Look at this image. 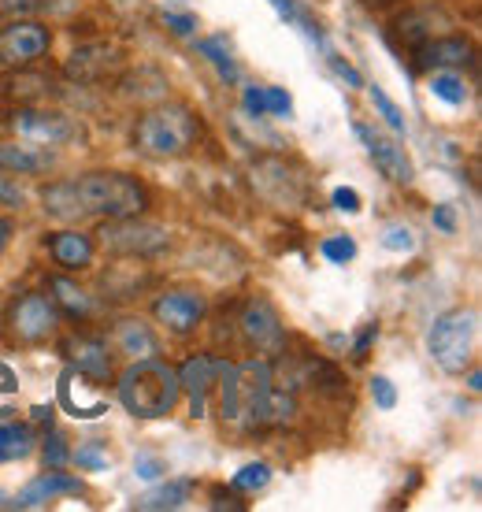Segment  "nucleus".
Segmentation results:
<instances>
[{
  "mask_svg": "<svg viewBox=\"0 0 482 512\" xmlns=\"http://www.w3.org/2000/svg\"><path fill=\"white\" fill-rule=\"evenodd\" d=\"M330 201H334V208H338V212H349V216H353V212H360V193H356V190H345V186H338V190L330 193Z\"/></svg>",
  "mask_w": 482,
  "mask_h": 512,
  "instance_id": "44",
  "label": "nucleus"
},
{
  "mask_svg": "<svg viewBox=\"0 0 482 512\" xmlns=\"http://www.w3.org/2000/svg\"><path fill=\"white\" fill-rule=\"evenodd\" d=\"M271 483V468L264 461L245 464L238 475H234V490H264Z\"/></svg>",
  "mask_w": 482,
  "mask_h": 512,
  "instance_id": "31",
  "label": "nucleus"
},
{
  "mask_svg": "<svg viewBox=\"0 0 482 512\" xmlns=\"http://www.w3.org/2000/svg\"><path fill=\"white\" fill-rule=\"evenodd\" d=\"M123 64L119 49H112L108 41H97V45H82V49L71 52V60L64 64V75L71 82H104L108 75H115Z\"/></svg>",
  "mask_w": 482,
  "mask_h": 512,
  "instance_id": "15",
  "label": "nucleus"
},
{
  "mask_svg": "<svg viewBox=\"0 0 482 512\" xmlns=\"http://www.w3.org/2000/svg\"><path fill=\"white\" fill-rule=\"evenodd\" d=\"M371 401L379 405L382 412H394L397 409V390H394V383L386 379V375H371Z\"/></svg>",
  "mask_w": 482,
  "mask_h": 512,
  "instance_id": "35",
  "label": "nucleus"
},
{
  "mask_svg": "<svg viewBox=\"0 0 482 512\" xmlns=\"http://www.w3.org/2000/svg\"><path fill=\"white\" fill-rule=\"evenodd\" d=\"M0 498H4V494H0ZM0 505H4V501H0Z\"/></svg>",
  "mask_w": 482,
  "mask_h": 512,
  "instance_id": "52",
  "label": "nucleus"
},
{
  "mask_svg": "<svg viewBox=\"0 0 482 512\" xmlns=\"http://www.w3.org/2000/svg\"><path fill=\"white\" fill-rule=\"evenodd\" d=\"M8 234H12V223H8V219H0V249H4V242H8Z\"/></svg>",
  "mask_w": 482,
  "mask_h": 512,
  "instance_id": "50",
  "label": "nucleus"
},
{
  "mask_svg": "<svg viewBox=\"0 0 482 512\" xmlns=\"http://www.w3.org/2000/svg\"><path fill=\"white\" fill-rule=\"evenodd\" d=\"M468 386H471V390H479V386H482V375H479V372H471V375H468Z\"/></svg>",
  "mask_w": 482,
  "mask_h": 512,
  "instance_id": "51",
  "label": "nucleus"
},
{
  "mask_svg": "<svg viewBox=\"0 0 482 512\" xmlns=\"http://www.w3.org/2000/svg\"><path fill=\"white\" fill-rule=\"evenodd\" d=\"M45 216L60 223H82V219H127L141 216L149 208L145 182L127 171H86L75 179L49 182L41 190Z\"/></svg>",
  "mask_w": 482,
  "mask_h": 512,
  "instance_id": "2",
  "label": "nucleus"
},
{
  "mask_svg": "<svg viewBox=\"0 0 482 512\" xmlns=\"http://www.w3.org/2000/svg\"><path fill=\"white\" fill-rule=\"evenodd\" d=\"M41 457H45V464H49V468H64L67 457H71L67 438L56 435V431H49V435H45V446H41Z\"/></svg>",
  "mask_w": 482,
  "mask_h": 512,
  "instance_id": "34",
  "label": "nucleus"
},
{
  "mask_svg": "<svg viewBox=\"0 0 482 512\" xmlns=\"http://www.w3.org/2000/svg\"><path fill=\"white\" fill-rule=\"evenodd\" d=\"M431 93L438 97V101L453 104V108H460V104H468L471 90L468 82H464V75H457V71H431Z\"/></svg>",
  "mask_w": 482,
  "mask_h": 512,
  "instance_id": "28",
  "label": "nucleus"
},
{
  "mask_svg": "<svg viewBox=\"0 0 482 512\" xmlns=\"http://www.w3.org/2000/svg\"><path fill=\"white\" fill-rule=\"evenodd\" d=\"M108 346L115 349V353H123V357H156L160 353V338L153 334V327L149 323L134 320V316H127V320H119L112 327V342Z\"/></svg>",
  "mask_w": 482,
  "mask_h": 512,
  "instance_id": "22",
  "label": "nucleus"
},
{
  "mask_svg": "<svg viewBox=\"0 0 482 512\" xmlns=\"http://www.w3.org/2000/svg\"><path fill=\"white\" fill-rule=\"evenodd\" d=\"M323 256H327L330 264H349V260L356 256V242L353 238H345V234L327 238V242H323Z\"/></svg>",
  "mask_w": 482,
  "mask_h": 512,
  "instance_id": "36",
  "label": "nucleus"
},
{
  "mask_svg": "<svg viewBox=\"0 0 482 512\" xmlns=\"http://www.w3.org/2000/svg\"><path fill=\"white\" fill-rule=\"evenodd\" d=\"M12 130L26 141H38V145H71L82 138V123L60 108H19Z\"/></svg>",
  "mask_w": 482,
  "mask_h": 512,
  "instance_id": "10",
  "label": "nucleus"
},
{
  "mask_svg": "<svg viewBox=\"0 0 482 512\" xmlns=\"http://www.w3.org/2000/svg\"><path fill=\"white\" fill-rule=\"evenodd\" d=\"M327 64L334 67V71H338V75H342L345 82L353 86V90H360V86H364V75H360V71H356V67L349 64V60H342L338 52H327Z\"/></svg>",
  "mask_w": 482,
  "mask_h": 512,
  "instance_id": "41",
  "label": "nucleus"
},
{
  "mask_svg": "<svg viewBox=\"0 0 482 512\" xmlns=\"http://www.w3.org/2000/svg\"><path fill=\"white\" fill-rule=\"evenodd\" d=\"M412 52H416L412 56L416 71H457V67L475 64V41L464 34H434L431 41H423Z\"/></svg>",
  "mask_w": 482,
  "mask_h": 512,
  "instance_id": "12",
  "label": "nucleus"
},
{
  "mask_svg": "<svg viewBox=\"0 0 482 512\" xmlns=\"http://www.w3.org/2000/svg\"><path fill=\"white\" fill-rule=\"evenodd\" d=\"M371 104L379 108V116H382V123L390 130H397V134H405L408 130V123H405V112L397 108V101L390 97V93L382 90V86H371Z\"/></svg>",
  "mask_w": 482,
  "mask_h": 512,
  "instance_id": "29",
  "label": "nucleus"
},
{
  "mask_svg": "<svg viewBox=\"0 0 482 512\" xmlns=\"http://www.w3.org/2000/svg\"><path fill=\"white\" fill-rule=\"evenodd\" d=\"M375 338H379V323H368V327H364V334L356 338V346H353L356 357H368V349H371V342H375Z\"/></svg>",
  "mask_w": 482,
  "mask_h": 512,
  "instance_id": "46",
  "label": "nucleus"
},
{
  "mask_svg": "<svg viewBox=\"0 0 482 512\" xmlns=\"http://www.w3.org/2000/svg\"><path fill=\"white\" fill-rule=\"evenodd\" d=\"M264 112L275 119H290L293 116V101L290 93L279 90V86H264Z\"/></svg>",
  "mask_w": 482,
  "mask_h": 512,
  "instance_id": "33",
  "label": "nucleus"
},
{
  "mask_svg": "<svg viewBox=\"0 0 482 512\" xmlns=\"http://www.w3.org/2000/svg\"><path fill=\"white\" fill-rule=\"evenodd\" d=\"M238 331L245 338V346L256 349L260 357L275 360L286 353V323H282L279 308L271 305L267 297H253V301H245L238 312Z\"/></svg>",
  "mask_w": 482,
  "mask_h": 512,
  "instance_id": "7",
  "label": "nucleus"
},
{
  "mask_svg": "<svg viewBox=\"0 0 482 512\" xmlns=\"http://www.w3.org/2000/svg\"><path fill=\"white\" fill-rule=\"evenodd\" d=\"M52 420H56V409H52V405H38V409L30 412V423H34V427H45V423L52 427Z\"/></svg>",
  "mask_w": 482,
  "mask_h": 512,
  "instance_id": "49",
  "label": "nucleus"
},
{
  "mask_svg": "<svg viewBox=\"0 0 482 512\" xmlns=\"http://www.w3.org/2000/svg\"><path fill=\"white\" fill-rule=\"evenodd\" d=\"M89 386H97L93 379H86V375H78L75 368H67L64 375H60V405H64L75 420H97V416H104L108 412V401L97 394H89Z\"/></svg>",
  "mask_w": 482,
  "mask_h": 512,
  "instance_id": "19",
  "label": "nucleus"
},
{
  "mask_svg": "<svg viewBox=\"0 0 482 512\" xmlns=\"http://www.w3.org/2000/svg\"><path fill=\"white\" fill-rule=\"evenodd\" d=\"M353 134L364 141L368 156L375 160V167H379L386 179L397 182V186H412V179H416V167H412L408 153L401 149V145H397V141L382 138V134H375V130L364 127V123H353Z\"/></svg>",
  "mask_w": 482,
  "mask_h": 512,
  "instance_id": "14",
  "label": "nucleus"
},
{
  "mask_svg": "<svg viewBox=\"0 0 482 512\" xmlns=\"http://www.w3.org/2000/svg\"><path fill=\"white\" fill-rule=\"evenodd\" d=\"M75 461H78V468L101 472V468H104V442H101V438H89L86 446H78Z\"/></svg>",
  "mask_w": 482,
  "mask_h": 512,
  "instance_id": "37",
  "label": "nucleus"
},
{
  "mask_svg": "<svg viewBox=\"0 0 482 512\" xmlns=\"http://www.w3.org/2000/svg\"><path fill=\"white\" fill-rule=\"evenodd\" d=\"M56 164V153L38 141H4L0 145V171L4 175H41Z\"/></svg>",
  "mask_w": 482,
  "mask_h": 512,
  "instance_id": "18",
  "label": "nucleus"
},
{
  "mask_svg": "<svg viewBox=\"0 0 482 512\" xmlns=\"http://www.w3.org/2000/svg\"><path fill=\"white\" fill-rule=\"evenodd\" d=\"M45 249L64 271H86L97 256V242L82 231H56L52 238H45Z\"/></svg>",
  "mask_w": 482,
  "mask_h": 512,
  "instance_id": "20",
  "label": "nucleus"
},
{
  "mask_svg": "<svg viewBox=\"0 0 482 512\" xmlns=\"http://www.w3.org/2000/svg\"><path fill=\"white\" fill-rule=\"evenodd\" d=\"M382 249H390V253H412L416 249V238H412V231H408L405 223H390L386 231H382Z\"/></svg>",
  "mask_w": 482,
  "mask_h": 512,
  "instance_id": "32",
  "label": "nucleus"
},
{
  "mask_svg": "<svg viewBox=\"0 0 482 512\" xmlns=\"http://www.w3.org/2000/svg\"><path fill=\"white\" fill-rule=\"evenodd\" d=\"M475 342H479V312L475 308L442 312L427 334V349H431L434 364L449 375L468 372L471 360H475Z\"/></svg>",
  "mask_w": 482,
  "mask_h": 512,
  "instance_id": "5",
  "label": "nucleus"
},
{
  "mask_svg": "<svg viewBox=\"0 0 482 512\" xmlns=\"http://www.w3.org/2000/svg\"><path fill=\"white\" fill-rule=\"evenodd\" d=\"M0 205L23 208V190L12 186V175H0Z\"/></svg>",
  "mask_w": 482,
  "mask_h": 512,
  "instance_id": "45",
  "label": "nucleus"
},
{
  "mask_svg": "<svg viewBox=\"0 0 482 512\" xmlns=\"http://www.w3.org/2000/svg\"><path fill=\"white\" fill-rule=\"evenodd\" d=\"M193 49H197V56H204L208 64L216 67V75L223 78L227 86H234V82L241 78L238 60L230 56V41H227V34H216V38H201L197 45H193Z\"/></svg>",
  "mask_w": 482,
  "mask_h": 512,
  "instance_id": "25",
  "label": "nucleus"
},
{
  "mask_svg": "<svg viewBox=\"0 0 482 512\" xmlns=\"http://www.w3.org/2000/svg\"><path fill=\"white\" fill-rule=\"evenodd\" d=\"M201 141V119L186 104H156L134 123V149L149 160H178Z\"/></svg>",
  "mask_w": 482,
  "mask_h": 512,
  "instance_id": "4",
  "label": "nucleus"
},
{
  "mask_svg": "<svg viewBox=\"0 0 482 512\" xmlns=\"http://www.w3.org/2000/svg\"><path fill=\"white\" fill-rule=\"evenodd\" d=\"M190 498H193L190 479H167V483H160L156 490L141 494V498L134 501V509H141V512H175V509H182Z\"/></svg>",
  "mask_w": 482,
  "mask_h": 512,
  "instance_id": "24",
  "label": "nucleus"
},
{
  "mask_svg": "<svg viewBox=\"0 0 482 512\" xmlns=\"http://www.w3.org/2000/svg\"><path fill=\"white\" fill-rule=\"evenodd\" d=\"M164 472H167V464L160 461V457H149V453H138V457H134V475H138V479H149V483H153V479H160Z\"/></svg>",
  "mask_w": 482,
  "mask_h": 512,
  "instance_id": "39",
  "label": "nucleus"
},
{
  "mask_svg": "<svg viewBox=\"0 0 482 512\" xmlns=\"http://www.w3.org/2000/svg\"><path fill=\"white\" fill-rule=\"evenodd\" d=\"M97 245L115 256H138V260H153V256L171 249V234L156 223H145L138 216L127 219H104L97 231Z\"/></svg>",
  "mask_w": 482,
  "mask_h": 512,
  "instance_id": "6",
  "label": "nucleus"
},
{
  "mask_svg": "<svg viewBox=\"0 0 482 512\" xmlns=\"http://www.w3.org/2000/svg\"><path fill=\"white\" fill-rule=\"evenodd\" d=\"M212 509H234V512H241V509H245V501H238L234 494H223V490H216V494H212Z\"/></svg>",
  "mask_w": 482,
  "mask_h": 512,
  "instance_id": "48",
  "label": "nucleus"
},
{
  "mask_svg": "<svg viewBox=\"0 0 482 512\" xmlns=\"http://www.w3.org/2000/svg\"><path fill=\"white\" fill-rule=\"evenodd\" d=\"M52 45V30L38 19H12L8 26H0V64L4 67H30L38 64L41 56Z\"/></svg>",
  "mask_w": 482,
  "mask_h": 512,
  "instance_id": "9",
  "label": "nucleus"
},
{
  "mask_svg": "<svg viewBox=\"0 0 482 512\" xmlns=\"http://www.w3.org/2000/svg\"><path fill=\"white\" fill-rule=\"evenodd\" d=\"M216 390L223 427L238 435H264L275 427H290L297 416V394L290 386H279V375L267 357L241 364L219 360Z\"/></svg>",
  "mask_w": 482,
  "mask_h": 512,
  "instance_id": "1",
  "label": "nucleus"
},
{
  "mask_svg": "<svg viewBox=\"0 0 482 512\" xmlns=\"http://www.w3.org/2000/svg\"><path fill=\"white\" fill-rule=\"evenodd\" d=\"M8 334H12L15 342H23V346H41V342H49L52 334L60 331V308L52 305V297L45 294H23L15 297L12 305H8Z\"/></svg>",
  "mask_w": 482,
  "mask_h": 512,
  "instance_id": "8",
  "label": "nucleus"
},
{
  "mask_svg": "<svg viewBox=\"0 0 482 512\" xmlns=\"http://www.w3.org/2000/svg\"><path fill=\"white\" fill-rule=\"evenodd\" d=\"M431 223L442 234H457V208H453V205H434Z\"/></svg>",
  "mask_w": 482,
  "mask_h": 512,
  "instance_id": "42",
  "label": "nucleus"
},
{
  "mask_svg": "<svg viewBox=\"0 0 482 512\" xmlns=\"http://www.w3.org/2000/svg\"><path fill=\"white\" fill-rule=\"evenodd\" d=\"M271 4H275V12H279L282 19H286V23H297L308 34V38L323 45V30H319V23H312V19H308V15L301 12V8L293 4V0H271Z\"/></svg>",
  "mask_w": 482,
  "mask_h": 512,
  "instance_id": "30",
  "label": "nucleus"
},
{
  "mask_svg": "<svg viewBox=\"0 0 482 512\" xmlns=\"http://www.w3.org/2000/svg\"><path fill=\"white\" fill-rule=\"evenodd\" d=\"M149 268L141 264L138 256H123L119 264L104 271V297H112V301H130V297H141V290L149 286Z\"/></svg>",
  "mask_w": 482,
  "mask_h": 512,
  "instance_id": "21",
  "label": "nucleus"
},
{
  "mask_svg": "<svg viewBox=\"0 0 482 512\" xmlns=\"http://www.w3.org/2000/svg\"><path fill=\"white\" fill-rule=\"evenodd\" d=\"M64 494H86L82 479H78V475L60 472V468H49L45 475L30 479V483L19 490L15 505H19V509H41V505H49V501L64 498Z\"/></svg>",
  "mask_w": 482,
  "mask_h": 512,
  "instance_id": "17",
  "label": "nucleus"
},
{
  "mask_svg": "<svg viewBox=\"0 0 482 512\" xmlns=\"http://www.w3.org/2000/svg\"><path fill=\"white\" fill-rule=\"evenodd\" d=\"M164 26L178 38H193L197 34V19L193 15H178V12H164Z\"/></svg>",
  "mask_w": 482,
  "mask_h": 512,
  "instance_id": "40",
  "label": "nucleus"
},
{
  "mask_svg": "<svg viewBox=\"0 0 482 512\" xmlns=\"http://www.w3.org/2000/svg\"><path fill=\"white\" fill-rule=\"evenodd\" d=\"M297 383H308L316 394H345V375L330 360L308 357L297 372Z\"/></svg>",
  "mask_w": 482,
  "mask_h": 512,
  "instance_id": "26",
  "label": "nucleus"
},
{
  "mask_svg": "<svg viewBox=\"0 0 482 512\" xmlns=\"http://www.w3.org/2000/svg\"><path fill=\"white\" fill-rule=\"evenodd\" d=\"M115 394L123 401V409L138 420H160L178 405L182 383H178V368H171L160 357L134 360L127 372L119 375Z\"/></svg>",
  "mask_w": 482,
  "mask_h": 512,
  "instance_id": "3",
  "label": "nucleus"
},
{
  "mask_svg": "<svg viewBox=\"0 0 482 512\" xmlns=\"http://www.w3.org/2000/svg\"><path fill=\"white\" fill-rule=\"evenodd\" d=\"M0 12H8V15H30V12H38V0H0Z\"/></svg>",
  "mask_w": 482,
  "mask_h": 512,
  "instance_id": "47",
  "label": "nucleus"
},
{
  "mask_svg": "<svg viewBox=\"0 0 482 512\" xmlns=\"http://www.w3.org/2000/svg\"><path fill=\"white\" fill-rule=\"evenodd\" d=\"M19 394V383H15V372L8 364H0V420L12 416V397Z\"/></svg>",
  "mask_w": 482,
  "mask_h": 512,
  "instance_id": "38",
  "label": "nucleus"
},
{
  "mask_svg": "<svg viewBox=\"0 0 482 512\" xmlns=\"http://www.w3.org/2000/svg\"><path fill=\"white\" fill-rule=\"evenodd\" d=\"M64 357L78 375H86L93 383L112 379V346L101 334H71L64 342Z\"/></svg>",
  "mask_w": 482,
  "mask_h": 512,
  "instance_id": "13",
  "label": "nucleus"
},
{
  "mask_svg": "<svg viewBox=\"0 0 482 512\" xmlns=\"http://www.w3.org/2000/svg\"><path fill=\"white\" fill-rule=\"evenodd\" d=\"M34 453V431L26 423H0V464L23 461Z\"/></svg>",
  "mask_w": 482,
  "mask_h": 512,
  "instance_id": "27",
  "label": "nucleus"
},
{
  "mask_svg": "<svg viewBox=\"0 0 482 512\" xmlns=\"http://www.w3.org/2000/svg\"><path fill=\"white\" fill-rule=\"evenodd\" d=\"M49 290H52V305L60 308V316H67V320H78V323L93 316V297H89L78 282L64 279V275H52Z\"/></svg>",
  "mask_w": 482,
  "mask_h": 512,
  "instance_id": "23",
  "label": "nucleus"
},
{
  "mask_svg": "<svg viewBox=\"0 0 482 512\" xmlns=\"http://www.w3.org/2000/svg\"><path fill=\"white\" fill-rule=\"evenodd\" d=\"M241 104H245V112L253 119L267 116L264 112V86H245V93H241Z\"/></svg>",
  "mask_w": 482,
  "mask_h": 512,
  "instance_id": "43",
  "label": "nucleus"
},
{
  "mask_svg": "<svg viewBox=\"0 0 482 512\" xmlns=\"http://www.w3.org/2000/svg\"><path fill=\"white\" fill-rule=\"evenodd\" d=\"M216 372H219V360L212 357V353H193V357L178 368V383H182V394L190 397L193 416H204V412H208V394L216 390Z\"/></svg>",
  "mask_w": 482,
  "mask_h": 512,
  "instance_id": "16",
  "label": "nucleus"
},
{
  "mask_svg": "<svg viewBox=\"0 0 482 512\" xmlns=\"http://www.w3.org/2000/svg\"><path fill=\"white\" fill-rule=\"evenodd\" d=\"M153 316L175 338H190L208 316V297L197 294V290H167L153 301Z\"/></svg>",
  "mask_w": 482,
  "mask_h": 512,
  "instance_id": "11",
  "label": "nucleus"
}]
</instances>
